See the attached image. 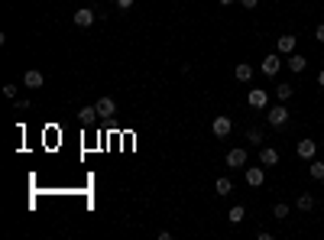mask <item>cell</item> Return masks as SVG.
<instances>
[{"instance_id": "obj_4", "label": "cell", "mask_w": 324, "mask_h": 240, "mask_svg": "<svg viewBox=\"0 0 324 240\" xmlns=\"http://www.w3.org/2000/svg\"><path fill=\"white\" fill-rule=\"evenodd\" d=\"M279 65H282L279 52H269V56L262 59V75H266V78H276V75H279Z\"/></svg>"}, {"instance_id": "obj_26", "label": "cell", "mask_w": 324, "mask_h": 240, "mask_svg": "<svg viewBox=\"0 0 324 240\" xmlns=\"http://www.w3.org/2000/svg\"><path fill=\"white\" fill-rule=\"evenodd\" d=\"M256 4H259V0H240V7H247V10H253Z\"/></svg>"}, {"instance_id": "obj_5", "label": "cell", "mask_w": 324, "mask_h": 240, "mask_svg": "<svg viewBox=\"0 0 324 240\" xmlns=\"http://www.w3.org/2000/svg\"><path fill=\"white\" fill-rule=\"evenodd\" d=\"M230 130H233L230 117H224V114H221V117H214V123H211V133H214L217 140H224V137H227V133H230Z\"/></svg>"}, {"instance_id": "obj_8", "label": "cell", "mask_w": 324, "mask_h": 240, "mask_svg": "<svg viewBox=\"0 0 324 240\" xmlns=\"http://www.w3.org/2000/svg\"><path fill=\"white\" fill-rule=\"evenodd\" d=\"M262 182H266V172H262L259 166H253V169H247V185H250V189H259Z\"/></svg>"}, {"instance_id": "obj_17", "label": "cell", "mask_w": 324, "mask_h": 240, "mask_svg": "<svg viewBox=\"0 0 324 240\" xmlns=\"http://www.w3.org/2000/svg\"><path fill=\"white\" fill-rule=\"evenodd\" d=\"M308 172H311V179H314V182H321V179H324V163H321V159H311Z\"/></svg>"}, {"instance_id": "obj_23", "label": "cell", "mask_w": 324, "mask_h": 240, "mask_svg": "<svg viewBox=\"0 0 324 240\" xmlns=\"http://www.w3.org/2000/svg\"><path fill=\"white\" fill-rule=\"evenodd\" d=\"M113 4H117L120 10H130V7H133V0H113Z\"/></svg>"}, {"instance_id": "obj_28", "label": "cell", "mask_w": 324, "mask_h": 240, "mask_svg": "<svg viewBox=\"0 0 324 240\" xmlns=\"http://www.w3.org/2000/svg\"><path fill=\"white\" fill-rule=\"evenodd\" d=\"M221 4H224V7H230V4H233V0H221Z\"/></svg>"}, {"instance_id": "obj_20", "label": "cell", "mask_w": 324, "mask_h": 240, "mask_svg": "<svg viewBox=\"0 0 324 240\" xmlns=\"http://www.w3.org/2000/svg\"><path fill=\"white\" fill-rule=\"evenodd\" d=\"M295 204H299V211H311L314 208V198H311V195H299V201H295Z\"/></svg>"}, {"instance_id": "obj_11", "label": "cell", "mask_w": 324, "mask_h": 240, "mask_svg": "<svg viewBox=\"0 0 324 240\" xmlns=\"http://www.w3.org/2000/svg\"><path fill=\"white\" fill-rule=\"evenodd\" d=\"M295 46H299V39H295V36H279V56H292Z\"/></svg>"}, {"instance_id": "obj_14", "label": "cell", "mask_w": 324, "mask_h": 240, "mask_svg": "<svg viewBox=\"0 0 324 240\" xmlns=\"http://www.w3.org/2000/svg\"><path fill=\"white\" fill-rule=\"evenodd\" d=\"M42 82H46V78H42V72H36V68H30V72H26V78H23L26 88H42Z\"/></svg>"}, {"instance_id": "obj_19", "label": "cell", "mask_w": 324, "mask_h": 240, "mask_svg": "<svg viewBox=\"0 0 324 240\" xmlns=\"http://www.w3.org/2000/svg\"><path fill=\"white\" fill-rule=\"evenodd\" d=\"M247 140H250L253 146H259V143H262V130H259V127H250V130H247Z\"/></svg>"}, {"instance_id": "obj_3", "label": "cell", "mask_w": 324, "mask_h": 240, "mask_svg": "<svg viewBox=\"0 0 324 240\" xmlns=\"http://www.w3.org/2000/svg\"><path fill=\"white\" fill-rule=\"evenodd\" d=\"M295 153H299V159H311L318 156V143H314V140H299V143H295Z\"/></svg>"}, {"instance_id": "obj_9", "label": "cell", "mask_w": 324, "mask_h": 240, "mask_svg": "<svg viewBox=\"0 0 324 240\" xmlns=\"http://www.w3.org/2000/svg\"><path fill=\"white\" fill-rule=\"evenodd\" d=\"M78 117H81V123H87V127H91V123L101 117V114H98V104H84V108L78 111Z\"/></svg>"}, {"instance_id": "obj_21", "label": "cell", "mask_w": 324, "mask_h": 240, "mask_svg": "<svg viewBox=\"0 0 324 240\" xmlns=\"http://www.w3.org/2000/svg\"><path fill=\"white\" fill-rule=\"evenodd\" d=\"M230 192H233L230 179H217V195H230Z\"/></svg>"}, {"instance_id": "obj_2", "label": "cell", "mask_w": 324, "mask_h": 240, "mask_svg": "<svg viewBox=\"0 0 324 240\" xmlns=\"http://www.w3.org/2000/svg\"><path fill=\"white\" fill-rule=\"evenodd\" d=\"M247 101H250V108H256V111H266V108H269V91H266V88H250Z\"/></svg>"}, {"instance_id": "obj_13", "label": "cell", "mask_w": 324, "mask_h": 240, "mask_svg": "<svg viewBox=\"0 0 324 240\" xmlns=\"http://www.w3.org/2000/svg\"><path fill=\"white\" fill-rule=\"evenodd\" d=\"M305 65H308V59H305V56H299V52H292V56H288V68H292L295 75H302Z\"/></svg>"}, {"instance_id": "obj_1", "label": "cell", "mask_w": 324, "mask_h": 240, "mask_svg": "<svg viewBox=\"0 0 324 240\" xmlns=\"http://www.w3.org/2000/svg\"><path fill=\"white\" fill-rule=\"evenodd\" d=\"M285 120H288V108L282 101L273 104V108H266V123L269 127H285Z\"/></svg>"}, {"instance_id": "obj_6", "label": "cell", "mask_w": 324, "mask_h": 240, "mask_svg": "<svg viewBox=\"0 0 324 240\" xmlns=\"http://www.w3.org/2000/svg\"><path fill=\"white\" fill-rule=\"evenodd\" d=\"M72 20H75V26H81V30H84V26L94 23V10H91V7H81V10H75Z\"/></svg>"}, {"instance_id": "obj_25", "label": "cell", "mask_w": 324, "mask_h": 240, "mask_svg": "<svg viewBox=\"0 0 324 240\" xmlns=\"http://www.w3.org/2000/svg\"><path fill=\"white\" fill-rule=\"evenodd\" d=\"M4 94L7 97H16V85H4Z\"/></svg>"}, {"instance_id": "obj_18", "label": "cell", "mask_w": 324, "mask_h": 240, "mask_svg": "<svg viewBox=\"0 0 324 240\" xmlns=\"http://www.w3.org/2000/svg\"><path fill=\"white\" fill-rule=\"evenodd\" d=\"M292 94H295V88H292V85H279V88H276V97H279V101H288Z\"/></svg>"}, {"instance_id": "obj_15", "label": "cell", "mask_w": 324, "mask_h": 240, "mask_svg": "<svg viewBox=\"0 0 324 240\" xmlns=\"http://www.w3.org/2000/svg\"><path fill=\"white\" fill-rule=\"evenodd\" d=\"M233 75H237V82H250V78H253V65H250V62H240Z\"/></svg>"}, {"instance_id": "obj_24", "label": "cell", "mask_w": 324, "mask_h": 240, "mask_svg": "<svg viewBox=\"0 0 324 240\" xmlns=\"http://www.w3.org/2000/svg\"><path fill=\"white\" fill-rule=\"evenodd\" d=\"M314 39H318V42H321V46H324V23L318 26V30H314Z\"/></svg>"}, {"instance_id": "obj_22", "label": "cell", "mask_w": 324, "mask_h": 240, "mask_svg": "<svg viewBox=\"0 0 324 240\" xmlns=\"http://www.w3.org/2000/svg\"><path fill=\"white\" fill-rule=\"evenodd\" d=\"M273 215H276V218H288V204H285V201H279L276 208H273Z\"/></svg>"}, {"instance_id": "obj_16", "label": "cell", "mask_w": 324, "mask_h": 240, "mask_svg": "<svg viewBox=\"0 0 324 240\" xmlns=\"http://www.w3.org/2000/svg\"><path fill=\"white\" fill-rule=\"evenodd\" d=\"M243 218H247V208H243V204H233L230 215H227V221H230V224H240Z\"/></svg>"}, {"instance_id": "obj_10", "label": "cell", "mask_w": 324, "mask_h": 240, "mask_svg": "<svg viewBox=\"0 0 324 240\" xmlns=\"http://www.w3.org/2000/svg\"><path fill=\"white\" fill-rule=\"evenodd\" d=\"M98 114H101V117H113V114H117V101H113V97H101V101H98Z\"/></svg>"}, {"instance_id": "obj_12", "label": "cell", "mask_w": 324, "mask_h": 240, "mask_svg": "<svg viewBox=\"0 0 324 240\" xmlns=\"http://www.w3.org/2000/svg\"><path fill=\"white\" fill-rule=\"evenodd\" d=\"M259 163H262V166H276V163H279V149L262 146V149H259Z\"/></svg>"}, {"instance_id": "obj_27", "label": "cell", "mask_w": 324, "mask_h": 240, "mask_svg": "<svg viewBox=\"0 0 324 240\" xmlns=\"http://www.w3.org/2000/svg\"><path fill=\"white\" fill-rule=\"evenodd\" d=\"M318 85L324 88V68H321V72H318Z\"/></svg>"}, {"instance_id": "obj_7", "label": "cell", "mask_w": 324, "mask_h": 240, "mask_svg": "<svg viewBox=\"0 0 324 240\" xmlns=\"http://www.w3.org/2000/svg\"><path fill=\"white\" fill-rule=\"evenodd\" d=\"M227 166H230V169H243V166H247V149H230V153H227Z\"/></svg>"}]
</instances>
